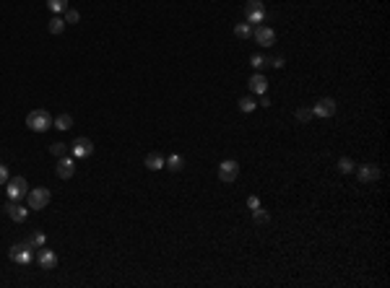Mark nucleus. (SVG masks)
I'll list each match as a JSON object with an SVG mask.
<instances>
[{
    "instance_id": "f257e3e1",
    "label": "nucleus",
    "mask_w": 390,
    "mask_h": 288,
    "mask_svg": "<svg viewBox=\"0 0 390 288\" xmlns=\"http://www.w3.org/2000/svg\"><path fill=\"white\" fill-rule=\"evenodd\" d=\"M26 125L34 132H47L52 127V117H50L47 109H34V112H29V117H26Z\"/></svg>"
},
{
    "instance_id": "f03ea898",
    "label": "nucleus",
    "mask_w": 390,
    "mask_h": 288,
    "mask_svg": "<svg viewBox=\"0 0 390 288\" xmlns=\"http://www.w3.org/2000/svg\"><path fill=\"white\" fill-rule=\"evenodd\" d=\"M50 200H52V195H50L47 187H34V190H29V195H26V205H29L32 210H42V208H47Z\"/></svg>"
},
{
    "instance_id": "7ed1b4c3",
    "label": "nucleus",
    "mask_w": 390,
    "mask_h": 288,
    "mask_svg": "<svg viewBox=\"0 0 390 288\" xmlns=\"http://www.w3.org/2000/svg\"><path fill=\"white\" fill-rule=\"evenodd\" d=\"M6 192H8V200L21 203V200H24V197L29 195V185H26L24 176H11V179H8V187H6Z\"/></svg>"
},
{
    "instance_id": "20e7f679",
    "label": "nucleus",
    "mask_w": 390,
    "mask_h": 288,
    "mask_svg": "<svg viewBox=\"0 0 390 288\" xmlns=\"http://www.w3.org/2000/svg\"><path fill=\"white\" fill-rule=\"evenodd\" d=\"M8 257H11L16 265H32V262H34V249L26 247L24 241H21V244H13V247H11Z\"/></svg>"
},
{
    "instance_id": "39448f33",
    "label": "nucleus",
    "mask_w": 390,
    "mask_h": 288,
    "mask_svg": "<svg viewBox=\"0 0 390 288\" xmlns=\"http://www.w3.org/2000/svg\"><path fill=\"white\" fill-rule=\"evenodd\" d=\"M237 176H239V164H237V161L229 159V161H221V164H219V179H221V182H229V185H232Z\"/></svg>"
},
{
    "instance_id": "423d86ee",
    "label": "nucleus",
    "mask_w": 390,
    "mask_h": 288,
    "mask_svg": "<svg viewBox=\"0 0 390 288\" xmlns=\"http://www.w3.org/2000/svg\"><path fill=\"white\" fill-rule=\"evenodd\" d=\"M356 179H359L362 185L377 182V179H380V169H377L375 164H362V166H356Z\"/></svg>"
},
{
    "instance_id": "0eeeda50",
    "label": "nucleus",
    "mask_w": 390,
    "mask_h": 288,
    "mask_svg": "<svg viewBox=\"0 0 390 288\" xmlns=\"http://www.w3.org/2000/svg\"><path fill=\"white\" fill-rule=\"evenodd\" d=\"M71 151H73L76 159H88L91 153H94V143H91L88 138H76L71 143Z\"/></svg>"
},
{
    "instance_id": "6e6552de",
    "label": "nucleus",
    "mask_w": 390,
    "mask_h": 288,
    "mask_svg": "<svg viewBox=\"0 0 390 288\" xmlns=\"http://www.w3.org/2000/svg\"><path fill=\"white\" fill-rule=\"evenodd\" d=\"M252 37H255V42L260 44V47H273V44H276V31L268 29V26L252 29Z\"/></svg>"
},
{
    "instance_id": "1a4fd4ad",
    "label": "nucleus",
    "mask_w": 390,
    "mask_h": 288,
    "mask_svg": "<svg viewBox=\"0 0 390 288\" xmlns=\"http://www.w3.org/2000/svg\"><path fill=\"white\" fill-rule=\"evenodd\" d=\"M37 262H39V268H42V270H55V268H57V255H55L52 249L39 247V252H37Z\"/></svg>"
},
{
    "instance_id": "9d476101",
    "label": "nucleus",
    "mask_w": 390,
    "mask_h": 288,
    "mask_svg": "<svg viewBox=\"0 0 390 288\" xmlns=\"http://www.w3.org/2000/svg\"><path fill=\"white\" fill-rule=\"evenodd\" d=\"M55 174L60 176V179H71V176L76 174V161L60 156V161H57V166H55Z\"/></svg>"
},
{
    "instance_id": "9b49d317",
    "label": "nucleus",
    "mask_w": 390,
    "mask_h": 288,
    "mask_svg": "<svg viewBox=\"0 0 390 288\" xmlns=\"http://www.w3.org/2000/svg\"><path fill=\"white\" fill-rule=\"evenodd\" d=\"M6 213H8L11 221H16V224H24L26 215H29V210H26V208H21V203H16V200H8Z\"/></svg>"
},
{
    "instance_id": "f8f14e48",
    "label": "nucleus",
    "mask_w": 390,
    "mask_h": 288,
    "mask_svg": "<svg viewBox=\"0 0 390 288\" xmlns=\"http://www.w3.org/2000/svg\"><path fill=\"white\" fill-rule=\"evenodd\" d=\"M312 115H317V117H333L336 115V101L333 99H320L312 106Z\"/></svg>"
},
{
    "instance_id": "ddd939ff",
    "label": "nucleus",
    "mask_w": 390,
    "mask_h": 288,
    "mask_svg": "<svg viewBox=\"0 0 390 288\" xmlns=\"http://www.w3.org/2000/svg\"><path fill=\"white\" fill-rule=\"evenodd\" d=\"M250 91L252 94H265L268 91V81H265V76L263 73H255V76H250Z\"/></svg>"
},
{
    "instance_id": "4468645a",
    "label": "nucleus",
    "mask_w": 390,
    "mask_h": 288,
    "mask_svg": "<svg viewBox=\"0 0 390 288\" xmlns=\"http://www.w3.org/2000/svg\"><path fill=\"white\" fill-rule=\"evenodd\" d=\"M143 164H146V169L148 171H159V169H164V156L162 153H146V159H143Z\"/></svg>"
},
{
    "instance_id": "2eb2a0df",
    "label": "nucleus",
    "mask_w": 390,
    "mask_h": 288,
    "mask_svg": "<svg viewBox=\"0 0 390 288\" xmlns=\"http://www.w3.org/2000/svg\"><path fill=\"white\" fill-rule=\"evenodd\" d=\"M24 244L26 247H32V249H39V247H44V244H47V236H44L42 231H34L26 241H24Z\"/></svg>"
},
{
    "instance_id": "dca6fc26",
    "label": "nucleus",
    "mask_w": 390,
    "mask_h": 288,
    "mask_svg": "<svg viewBox=\"0 0 390 288\" xmlns=\"http://www.w3.org/2000/svg\"><path fill=\"white\" fill-rule=\"evenodd\" d=\"M164 166H167L169 171H182V169H185V159H182V156H177V153H174V156L164 159Z\"/></svg>"
},
{
    "instance_id": "f3484780",
    "label": "nucleus",
    "mask_w": 390,
    "mask_h": 288,
    "mask_svg": "<svg viewBox=\"0 0 390 288\" xmlns=\"http://www.w3.org/2000/svg\"><path fill=\"white\" fill-rule=\"evenodd\" d=\"M52 127H57L60 132L71 130V127H73V117H71V115H60L57 120H52Z\"/></svg>"
},
{
    "instance_id": "a211bd4d",
    "label": "nucleus",
    "mask_w": 390,
    "mask_h": 288,
    "mask_svg": "<svg viewBox=\"0 0 390 288\" xmlns=\"http://www.w3.org/2000/svg\"><path fill=\"white\" fill-rule=\"evenodd\" d=\"M65 26H68V24H65V18H63V16H55V18L50 21V26H47V29H50V34H55V37H57V34H63V31H65Z\"/></svg>"
},
{
    "instance_id": "6ab92c4d",
    "label": "nucleus",
    "mask_w": 390,
    "mask_h": 288,
    "mask_svg": "<svg viewBox=\"0 0 390 288\" xmlns=\"http://www.w3.org/2000/svg\"><path fill=\"white\" fill-rule=\"evenodd\" d=\"M252 221H255V226H263V224L271 221V213L263 210V208H255V210H252Z\"/></svg>"
},
{
    "instance_id": "aec40b11",
    "label": "nucleus",
    "mask_w": 390,
    "mask_h": 288,
    "mask_svg": "<svg viewBox=\"0 0 390 288\" xmlns=\"http://www.w3.org/2000/svg\"><path fill=\"white\" fill-rule=\"evenodd\" d=\"M354 169H356V166H354V161H351L349 156H341V159H338V171H341V174H354Z\"/></svg>"
},
{
    "instance_id": "412c9836",
    "label": "nucleus",
    "mask_w": 390,
    "mask_h": 288,
    "mask_svg": "<svg viewBox=\"0 0 390 288\" xmlns=\"http://www.w3.org/2000/svg\"><path fill=\"white\" fill-rule=\"evenodd\" d=\"M250 65H252V68H255V70L260 73V70H265V68H268L271 62H268V57H263V55H252V57H250Z\"/></svg>"
},
{
    "instance_id": "4be33fe9",
    "label": "nucleus",
    "mask_w": 390,
    "mask_h": 288,
    "mask_svg": "<svg viewBox=\"0 0 390 288\" xmlns=\"http://www.w3.org/2000/svg\"><path fill=\"white\" fill-rule=\"evenodd\" d=\"M250 13H265L263 0H250V3L245 6V16H250Z\"/></svg>"
},
{
    "instance_id": "5701e85b",
    "label": "nucleus",
    "mask_w": 390,
    "mask_h": 288,
    "mask_svg": "<svg viewBox=\"0 0 390 288\" xmlns=\"http://www.w3.org/2000/svg\"><path fill=\"white\" fill-rule=\"evenodd\" d=\"M234 37L237 39H250L252 37V26L250 24H237L234 26Z\"/></svg>"
},
{
    "instance_id": "b1692460",
    "label": "nucleus",
    "mask_w": 390,
    "mask_h": 288,
    "mask_svg": "<svg viewBox=\"0 0 390 288\" xmlns=\"http://www.w3.org/2000/svg\"><path fill=\"white\" fill-rule=\"evenodd\" d=\"M47 8L52 13H65L68 11V0H47Z\"/></svg>"
},
{
    "instance_id": "393cba45",
    "label": "nucleus",
    "mask_w": 390,
    "mask_h": 288,
    "mask_svg": "<svg viewBox=\"0 0 390 288\" xmlns=\"http://www.w3.org/2000/svg\"><path fill=\"white\" fill-rule=\"evenodd\" d=\"M255 106H258V104H255V99H252V96H242V99H239V109H242V112H252Z\"/></svg>"
},
{
    "instance_id": "a878e982",
    "label": "nucleus",
    "mask_w": 390,
    "mask_h": 288,
    "mask_svg": "<svg viewBox=\"0 0 390 288\" xmlns=\"http://www.w3.org/2000/svg\"><path fill=\"white\" fill-rule=\"evenodd\" d=\"M68 148H71V146H65V143H52L50 146V153H52V156H65V153H68Z\"/></svg>"
},
{
    "instance_id": "bb28decb",
    "label": "nucleus",
    "mask_w": 390,
    "mask_h": 288,
    "mask_svg": "<svg viewBox=\"0 0 390 288\" xmlns=\"http://www.w3.org/2000/svg\"><path fill=\"white\" fill-rule=\"evenodd\" d=\"M78 21H81V13L76 8H68L65 11V24H78Z\"/></svg>"
},
{
    "instance_id": "cd10ccee",
    "label": "nucleus",
    "mask_w": 390,
    "mask_h": 288,
    "mask_svg": "<svg viewBox=\"0 0 390 288\" xmlns=\"http://www.w3.org/2000/svg\"><path fill=\"white\" fill-rule=\"evenodd\" d=\"M296 120H299V122H310V120H312V109H310V106L296 109Z\"/></svg>"
},
{
    "instance_id": "c85d7f7f",
    "label": "nucleus",
    "mask_w": 390,
    "mask_h": 288,
    "mask_svg": "<svg viewBox=\"0 0 390 288\" xmlns=\"http://www.w3.org/2000/svg\"><path fill=\"white\" fill-rule=\"evenodd\" d=\"M8 179H11V174H8V166H3V164H0V187H3V185H8Z\"/></svg>"
},
{
    "instance_id": "c756f323",
    "label": "nucleus",
    "mask_w": 390,
    "mask_h": 288,
    "mask_svg": "<svg viewBox=\"0 0 390 288\" xmlns=\"http://www.w3.org/2000/svg\"><path fill=\"white\" fill-rule=\"evenodd\" d=\"M247 208H250V210H255V208H260V200H258V197H255V195H250V197H247Z\"/></svg>"
},
{
    "instance_id": "7c9ffc66",
    "label": "nucleus",
    "mask_w": 390,
    "mask_h": 288,
    "mask_svg": "<svg viewBox=\"0 0 390 288\" xmlns=\"http://www.w3.org/2000/svg\"><path fill=\"white\" fill-rule=\"evenodd\" d=\"M271 65H273V68H284V57L281 55H276V57H273V60H268Z\"/></svg>"
}]
</instances>
